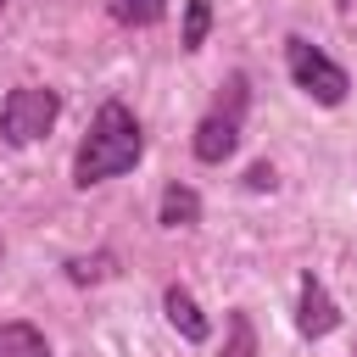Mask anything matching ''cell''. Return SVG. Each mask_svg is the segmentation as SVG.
<instances>
[{"mask_svg":"<svg viewBox=\"0 0 357 357\" xmlns=\"http://www.w3.org/2000/svg\"><path fill=\"white\" fill-rule=\"evenodd\" d=\"M117 273V257L112 251H95V257H67V279L73 284H100Z\"/></svg>","mask_w":357,"mask_h":357,"instance_id":"30bf717a","label":"cell"},{"mask_svg":"<svg viewBox=\"0 0 357 357\" xmlns=\"http://www.w3.org/2000/svg\"><path fill=\"white\" fill-rule=\"evenodd\" d=\"M0 257H6V240H0Z\"/></svg>","mask_w":357,"mask_h":357,"instance_id":"9a60e30c","label":"cell"},{"mask_svg":"<svg viewBox=\"0 0 357 357\" xmlns=\"http://www.w3.org/2000/svg\"><path fill=\"white\" fill-rule=\"evenodd\" d=\"M56 117H61V95L50 84H17L6 95V106H0V139L22 151V145L45 139L56 128Z\"/></svg>","mask_w":357,"mask_h":357,"instance_id":"277c9868","label":"cell"},{"mask_svg":"<svg viewBox=\"0 0 357 357\" xmlns=\"http://www.w3.org/2000/svg\"><path fill=\"white\" fill-rule=\"evenodd\" d=\"M106 11L123 28H156L167 17V0H106Z\"/></svg>","mask_w":357,"mask_h":357,"instance_id":"9c48e42d","label":"cell"},{"mask_svg":"<svg viewBox=\"0 0 357 357\" xmlns=\"http://www.w3.org/2000/svg\"><path fill=\"white\" fill-rule=\"evenodd\" d=\"M0 6H6V0H0Z\"/></svg>","mask_w":357,"mask_h":357,"instance_id":"2e32d148","label":"cell"},{"mask_svg":"<svg viewBox=\"0 0 357 357\" xmlns=\"http://www.w3.org/2000/svg\"><path fill=\"white\" fill-rule=\"evenodd\" d=\"M218 357H257V324H251V312H229V335H223Z\"/></svg>","mask_w":357,"mask_h":357,"instance_id":"8fae6325","label":"cell"},{"mask_svg":"<svg viewBox=\"0 0 357 357\" xmlns=\"http://www.w3.org/2000/svg\"><path fill=\"white\" fill-rule=\"evenodd\" d=\"M0 357H50V340L28 318H0Z\"/></svg>","mask_w":357,"mask_h":357,"instance_id":"52a82bcc","label":"cell"},{"mask_svg":"<svg viewBox=\"0 0 357 357\" xmlns=\"http://www.w3.org/2000/svg\"><path fill=\"white\" fill-rule=\"evenodd\" d=\"M296 329H301L307 340H324V335L340 329V307H335V296H329V284H324L318 273H301V290H296Z\"/></svg>","mask_w":357,"mask_h":357,"instance_id":"5b68a950","label":"cell"},{"mask_svg":"<svg viewBox=\"0 0 357 357\" xmlns=\"http://www.w3.org/2000/svg\"><path fill=\"white\" fill-rule=\"evenodd\" d=\"M162 312H167V324L190 340V346H201L206 335H212V324H206V312H201V301L184 290V284H167L162 290Z\"/></svg>","mask_w":357,"mask_h":357,"instance_id":"8992f818","label":"cell"},{"mask_svg":"<svg viewBox=\"0 0 357 357\" xmlns=\"http://www.w3.org/2000/svg\"><path fill=\"white\" fill-rule=\"evenodd\" d=\"M335 6H340V11H346V6H351V0H335Z\"/></svg>","mask_w":357,"mask_h":357,"instance_id":"5bb4252c","label":"cell"},{"mask_svg":"<svg viewBox=\"0 0 357 357\" xmlns=\"http://www.w3.org/2000/svg\"><path fill=\"white\" fill-rule=\"evenodd\" d=\"M245 190H273V167H268V162H257V167L245 173Z\"/></svg>","mask_w":357,"mask_h":357,"instance_id":"4fadbf2b","label":"cell"},{"mask_svg":"<svg viewBox=\"0 0 357 357\" xmlns=\"http://www.w3.org/2000/svg\"><path fill=\"white\" fill-rule=\"evenodd\" d=\"M156 223L162 229H195L201 223V195L190 184H167L162 190V206H156Z\"/></svg>","mask_w":357,"mask_h":357,"instance_id":"ba28073f","label":"cell"},{"mask_svg":"<svg viewBox=\"0 0 357 357\" xmlns=\"http://www.w3.org/2000/svg\"><path fill=\"white\" fill-rule=\"evenodd\" d=\"M284 67H290V84H296L307 100H318V106H340V100L351 95L346 67H340L329 50H318L312 39H301V33L284 39Z\"/></svg>","mask_w":357,"mask_h":357,"instance_id":"3957f363","label":"cell"},{"mask_svg":"<svg viewBox=\"0 0 357 357\" xmlns=\"http://www.w3.org/2000/svg\"><path fill=\"white\" fill-rule=\"evenodd\" d=\"M245 106H251V78H245V73H229V78L218 84L212 106H206L201 123H195V139H190L195 162L218 167V162L234 156V145H240V134H245Z\"/></svg>","mask_w":357,"mask_h":357,"instance_id":"7a4b0ae2","label":"cell"},{"mask_svg":"<svg viewBox=\"0 0 357 357\" xmlns=\"http://www.w3.org/2000/svg\"><path fill=\"white\" fill-rule=\"evenodd\" d=\"M139 156H145V128H139V117H134L123 100H100L95 117H89V134H84L78 151H73V184H78V190L106 184V178H117V173L139 167Z\"/></svg>","mask_w":357,"mask_h":357,"instance_id":"6da1fadb","label":"cell"},{"mask_svg":"<svg viewBox=\"0 0 357 357\" xmlns=\"http://www.w3.org/2000/svg\"><path fill=\"white\" fill-rule=\"evenodd\" d=\"M212 28V6L206 0H184V50H201Z\"/></svg>","mask_w":357,"mask_h":357,"instance_id":"7c38bea8","label":"cell"}]
</instances>
